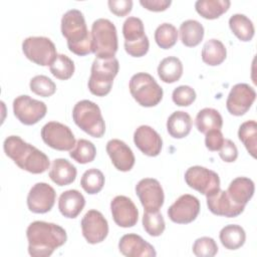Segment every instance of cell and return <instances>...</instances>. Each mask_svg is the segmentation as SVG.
<instances>
[{
  "instance_id": "6da1fadb",
  "label": "cell",
  "mask_w": 257,
  "mask_h": 257,
  "mask_svg": "<svg viewBox=\"0 0 257 257\" xmlns=\"http://www.w3.org/2000/svg\"><path fill=\"white\" fill-rule=\"evenodd\" d=\"M28 253L32 257H48L66 240V231L57 224L44 221L32 222L26 230Z\"/></svg>"
},
{
  "instance_id": "7a4b0ae2",
  "label": "cell",
  "mask_w": 257,
  "mask_h": 257,
  "mask_svg": "<svg viewBox=\"0 0 257 257\" xmlns=\"http://www.w3.org/2000/svg\"><path fill=\"white\" fill-rule=\"evenodd\" d=\"M3 149L20 169L31 174H42L50 166L48 157L35 148L24 142L19 136H9L3 143Z\"/></svg>"
},
{
  "instance_id": "3957f363",
  "label": "cell",
  "mask_w": 257,
  "mask_h": 257,
  "mask_svg": "<svg viewBox=\"0 0 257 257\" xmlns=\"http://www.w3.org/2000/svg\"><path fill=\"white\" fill-rule=\"evenodd\" d=\"M61 33L66 38L68 49L72 53L84 56L92 52L91 34L86 27L81 11L70 9L63 14L61 18Z\"/></svg>"
},
{
  "instance_id": "277c9868",
  "label": "cell",
  "mask_w": 257,
  "mask_h": 257,
  "mask_svg": "<svg viewBox=\"0 0 257 257\" xmlns=\"http://www.w3.org/2000/svg\"><path fill=\"white\" fill-rule=\"evenodd\" d=\"M91 50L99 58L114 57L118 43L114 24L104 18L96 19L91 26Z\"/></svg>"
},
{
  "instance_id": "5b68a950",
  "label": "cell",
  "mask_w": 257,
  "mask_h": 257,
  "mask_svg": "<svg viewBox=\"0 0 257 257\" xmlns=\"http://www.w3.org/2000/svg\"><path fill=\"white\" fill-rule=\"evenodd\" d=\"M119 64L115 57H95L91 65L88 79V89L96 96H104L109 93L113 79L118 72Z\"/></svg>"
},
{
  "instance_id": "8992f818",
  "label": "cell",
  "mask_w": 257,
  "mask_h": 257,
  "mask_svg": "<svg viewBox=\"0 0 257 257\" xmlns=\"http://www.w3.org/2000/svg\"><path fill=\"white\" fill-rule=\"evenodd\" d=\"M75 124L93 138H101L105 132V123L99 106L88 99L78 101L72 109Z\"/></svg>"
},
{
  "instance_id": "52a82bcc",
  "label": "cell",
  "mask_w": 257,
  "mask_h": 257,
  "mask_svg": "<svg viewBox=\"0 0 257 257\" xmlns=\"http://www.w3.org/2000/svg\"><path fill=\"white\" fill-rule=\"evenodd\" d=\"M128 87L134 99L145 107L155 106L163 98V88L156 79L147 72L134 74L131 77Z\"/></svg>"
},
{
  "instance_id": "ba28073f",
  "label": "cell",
  "mask_w": 257,
  "mask_h": 257,
  "mask_svg": "<svg viewBox=\"0 0 257 257\" xmlns=\"http://www.w3.org/2000/svg\"><path fill=\"white\" fill-rule=\"evenodd\" d=\"M22 51L30 61L41 66H50L57 56L54 43L43 36L25 38L22 42Z\"/></svg>"
},
{
  "instance_id": "9c48e42d",
  "label": "cell",
  "mask_w": 257,
  "mask_h": 257,
  "mask_svg": "<svg viewBox=\"0 0 257 257\" xmlns=\"http://www.w3.org/2000/svg\"><path fill=\"white\" fill-rule=\"evenodd\" d=\"M185 181L190 188L205 196H209L220 189V178L218 174L201 166L189 168L185 173Z\"/></svg>"
},
{
  "instance_id": "30bf717a",
  "label": "cell",
  "mask_w": 257,
  "mask_h": 257,
  "mask_svg": "<svg viewBox=\"0 0 257 257\" xmlns=\"http://www.w3.org/2000/svg\"><path fill=\"white\" fill-rule=\"evenodd\" d=\"M41 138L48 147L57 151H71L76 144L71 130L58 121L44 124L41 128Z\"/></svg>"
},
{
  "instance_id": "8fae6325",
  "label": "cell",
  "mask_w": 257,
  "mask_h": 257,
  "mask_svg": "<svg viewBox=\"0 0 257 257\" xmlns=\"http://www.w3.org/2000/svg\"><path fill=\"white\" fill-rule=\"evenodd\" d=\"M47 107L43 101L29 95H19L13 100V112L18 120L25 125L37 123L46 114Z\"/></svg>"
},
{
  "instance_id": "7c38bea8",
  "label": "cell",
  "mask_w": 257,
  "mask_h": 257,
  "mask_svg": "<svg viewBox=\"0 0 257 257\" xmlns=\"http://www.w3.org/2000/svg\"><path fill=\"white\" fill-rule=\"evenodd\" d=\"M136 193L144 209L148 212L159 211L164 204V191L161 184L156 179H142L136 186Z\"/></svg>"
},
{
  "instance_id": "4fadbf2b",
  "label": "cell",
  "mask_w": 257,
  "mask_h": 257,
  "mask_svg": "<svg viewBox=\"0 0 257 257\" xmlns=\"http://www.w3.org/2000/svg\"><path fill=\"white\" fill-rule=\"evenodd\" d=\"M255 98L256 92L252 86L247 83H237L228 94L226 107L232 115L240 116L250 109Z\"/></svg>"
},
{
  "instance_id": "5bb4252c",
  "label": "cell",
  "mask_w": 257,
  "mask_h": 257,
  "mask_svg": "<svg viewBox=\"0 0 257 257\" xmlns=\"http://www.w3.org/2000/svg\"><path fill=\"white\" fill-rule=\"evenodd\" d=\"M200 201L193 195L180 196L168 209L170 220L177 224H189L199 215Z\"/></svg>"
},
{
  "instance_id": "9a60e30c",
  "label": "cell",
  "mask_w": 257,
  "mask_h": 257,
  "mask_svg": "<svg viewBox=\"0 0 257 257\" xmlns=\"http://www.w3.org/2000/svg\"><path fill=\"white\" fill-rule=\"evenodd\" d=\"M82 235L89 244L102 242L108 234V224L103 215L96 210H89L81 220Z\"/></svg>"
},
{
  "instance_id": "2e32d148",
  "label": "cell",
  "mask_w": 257,
  "mask_h": 257,
  "mask_svg": "<svg viewBox=\"0 0 257 257\" xmlns=\"http://www.w3.org/2000/svg\"><path fill=\"white\" fill-rule=\"evenodd\" d=\"M56 193L47 183H36L27 195L28 209L36 214L49 212L54 206Z\"/></svg>"
},
{
  "instance_id": "e0dca14e",
  "label": "cell",
  "mask_w": 257,
  "mask_h": 257,
  "mask_svg": "<svg viewBox=\"0 0 257 257\" xmlns=\"http://www.w3.org/2000/svg\"><path fill=\"white\" fill-rule=\"evenodd\" d=\"M110 211L114 223L122 228L134 227L139 219L135 203L125 196H116L110 202Z\"/></svg>"
},
{
  "instance_id": "ac0fdd59",
  "label": "cell",
  "mask_w": 257,
  "mask_h": 257,
  "mask_svg": "<svg viewBox=\"0 0 257 257\" xmlns=\"http://www.w3.org/2000/svg\"><path fill=\"white\" fill-rule=\"evenodd\" d=\"M134 143L146 156L157 157L163 147L161 136L150 125H140L134 134Z\"/></svg>"
},
{
  "instance_id": "d6986e66",
  "label": "cell",
  "mask_w": 257,
  "mask_h": 257,
  "mask_svg": "<svg viewBox=\"0 0 257 257\" xmlns=\"http://www.w3.org/2000/svg\"><path fill=\"white\" fill-rule=\"evenodd\" d=\"M209 210L218 216L234 218L243 213L245 207L236 205L228 196L226 191L219 189L217 192L206 196Z\"/></svg>"
},
{
  "instance_id": "ffe728a7",
  "label": "cell",
  "mask_w": 257,
  "mask_h": 257,
  "mask_svg": "<svg viewBox=\"0 0 257 257\" xmlns=\"http://www.w3.org/2000/svg\"><path fill=\"white\" fill-rule=\"evenodd\" d=\"M106 153L112 165L120 172H128L135 165V156L131 148L122 141L112 139L106 144Z\"/></svg>"
},
{
  "instance_id": "44dd1931",
  "label": "cell",
  "mask_w": 257,
  "mask_h": 257,
  "mask_svg": "<svg viewBox=\"0 0 257 257\" xmlns=\"http://www.w3.org/2000/svg\"><path fill=\"white\" fill-rule=\"evenodd\" d=\"M121 254L127 257H155L157 255L153 245L137 234H125L118 242Z\"/></svg>"
},
{
  "instance_id": "7402d4cb",
  "label": "cell",
  "mask_w": 257,
  "mask_h": 257,
  "mask_svg": "<svg viewBox=\"0 0 257 257\" xmlns=\"http://www.w3.org/2000/svg\"><path fill=\"white\" fill-rule=\"evenodd\" d=\"M255 185L253 181L246 177L235 178L227 189V194L230 199L240 206H246L254 195Z\"/></svg>"
},
{
  "instance_id": "603a6c76",
  "label": "cell",
  "mask_w": 257,
  "mask_h": 257,
  "mask_svg": "<svg viewBox=\"0 0 257 257\" xmlns=\"http://www.w3.org/2000/svg\"><path fill=\"white\" fill-rule=\"evenodd\" d=\"M85 199L77 190H67L63 192L58 200V209L66 218H76L83 210Z\"/></svg>"
},
{
  "instance_id": "cb8c5ba5",
  "label": "cell",
  "mask_w": 257,
  "mask_h": 257,
  "mask_svg": "<svg viewBox=\"0 0 257 257\" xmlns=\"http://www.w3.org/2000/svg\"><path fill=\"white\" fill-rule=\"evenodd\" d=\"M76 168L66 159H55L52 162L49 178L57 186H67L74 182L76 178Z\"/></svg>"
},
{
  "instance_id": "d4e9b609",
  "label": "cell",
  "mask_w": 257,
  "mask_h": 257,
  "mask_svg": "<svg viewBox=\"0 0 257 257\" xmlns=\"http://www.w3.org/2000/svg\"><path fill=\"white\" fill-rule=\"evenodd\" d=\"M192 128V118L190 114L183 110L174 111L167 120V130L174 139L187 137Z\"/></svg>"
},
{
  "instance_id": "484cf974",
  "label": "cell",
  "mask_w": 257,
  "mask_h": 257,
  "mask_svg": "<svg viewBox=\"0 0 257 257\" xmlns=\"http://www.w3.org/2000/svg\"><path fill=\"white\" fill-rule=\"evenodd\" d=\"M180 36L181 41L185 46L195 47L203 40L204 27L197 20H186L180 25Z\"/></svg>"
},
{
  "instance_id": "4316f807",
  "label": "cell",
  "mask_w": 257,
  "mask_h": 257,
  "mask_svg": "<svg viewBox=\"0 0 257 257\" xmlns=\"http://www.w3.org/2000/svg\"><path fill=\"white\" fill-rule=\"evenodd\" d=\"M195 123L200 133L206 134L212 130H221L223 118L217 109L205 107L197 113Z\"/></svg>"
},
{
  "instance_id": "83f0119b",
  "label": "cell",
  "mask_w": 257,
  "mask_h": 257,
  "mask_svg": "<svg viewBox=\"0 0 257 257\" xmlns=\"http://www.w3.org/2000/svg\"><path fill=\"white\" fill-rule=\"evenodd\" d=\"M219 238L226 249L236 250L244 245L246 233L241 226L230 224L221 229Z\"/></svg>"
},
{
  "instance_id": "f1b7e54d",
  "label": "cell",
  "mask_w": 257,
  "mask_h": 257,
  "mask_svg": "<svg viewBox=\"0 0 257 257\" xmlns=\"http://www.w3.org/2000/svg\"><path fill=\"white\" fill-rule=\"evenodd\" d=\"M158 74L161 80L166 83L178 81L183 74L182 61L176 56L164 58L158 66Z\"/></svg>"
},
{
  "instance_id": "f546056e",
  "label": "cell",
  "mask_w": 257,
  "mask_h": 257,
  "mask_svg": "<svg viewBox=\"0 0 257 257\" xmlns=\"http://www.w3.org/2000/svg\"><path fill=\"white\" fill-rule=\"evenodd\" d=\"M229 0H198L195 3L196 11L205 19H216L230 7Z\"/></svg>"
},
{
  "instance_id": "4dcf8cb0",
  "label": "cell",
  "mask_w": 257,
  "mask_h": 257,
  "mask_svg": "<svg viewBox=\"0 0 257 257\" xmlns=\"http://www.w3.org/2000/svg\"><path fill=\"white\" fill-rule=\"evenodd\" d=\"M227 56L225 45L218 39H209L205 42L202 49V60L210 65L216 66L221 64Z\"/></svg>"
},
{
  "instance_id": "1f68e13d",
  "label": "cell",
  "mask_w": 257,
  "mask_h": 257,
  "mask_svg": "<svg viewBox=\"0 0 257 257\" xmlns=\"http://www.w3.org/2000/svg\"><path fill=\"white\" fill-rule=\"evenodd\" d=\"M229 27L233 34L241 41H250L254 36V25L244 14H234L229 19Z\"/></svg>"
},
{
  "instance_id": "d6a6232c",
  "label": "cell",
  "mask_w": 257,
  "mask_h": 257,
  "mask_svg": "<svg viewBox=\"0 0 257 257\" xmlns=\"http://www.w3.org/2000/svg\"><path fill=\"white\" fill-rule=\"evenodd\" d=\"M239 140L245 146L247 152L256 158V145H257V123L255 120H247L243 122L238 130Z\"/></svg>"
},
{
  "instance_id": "836d02e7",
  "label": "cell",
  "mask_w": 257,
  "mask_h": 257,
  "mask_svg": "<svg viewBox=\"0 0 257 257\" xmlns=\"http://www.w3.org/2000/svg\"><path fill=\"white\" fill-rule=\"evenodd\" d=\"M104 185V176L101 171L91 168L85 171L80 180V186L89 195L97 194Z\"/></svg>"
},
{
  "instance_id": "e575fe53",
  "label": "cell",
  "mask_w": 257,
  "mask_h": 257,
  "mask_svg": "<svg viewBox=\"0 0 257 257\" xmlns=\"http://www.w3.org/2000/svg\"><path fill=\"white\" fill-rule=\"evenodd\" d=\"M95 155L96 149L94 145L85 139H79L69 153L70 158L79 164H87L92 162Z\"/></svg>"
},
{
  "instance_id": "d590c367",
  "label": "cell",
  "mask_w": 257,
  "mask_h": 257,
  "mask_svg": "<svg viewBox=\"0 0 257 257\" xmlns=\"http://www.w3.org/2000/svg\"><path fill=\"white\" fill-rule=\"evenodd\" d=\"M155 40L163 49L172 48L177 43L178 30L171 23H163L155 31Z\"/></svg>"
},
{
  "instance_id": "8d00e7d4",
  "label": "cell",
  "mask_w": 257,
  "mask_h": 257,
  "mask_svg": "<svg viewBox=\"0 0 257 257\" xmlns=\"http://www.w3.org/2000/svg\"><path fill=\"white\" fill-rule=\"evenodd\" d=\"M50 72L58 79H69L74 73V62L65 54H57L49 66Z\"/></svg>"
},
{
  "instance_id": "74e56055",
  "label": "cell",
  "mask_w": 257,
  "mask_h": 257,
  "mask_svg": "<svg viewBox=\"0 0 257 257\" xmlns=\"http://www.w3.org/2000/svg\"><path fill=\"white\" fill-rule=\"evenodd\" d=\"M143 226L150 236L158 237L164 233L166 223L163 215L159 211H146L143 216Z\"/></svg>"
},
{
  "instance_id": "f35d334b",
  "label": "cell",
  "mask_w": 257,
  "mask_h": 257,
  "mask_svg": "<svg viewBox=\"0 0 257 257\" xmlns=\"http://www.w3.org/2000/svg\"><path fill=\"white\" fill-rule=\"evenodd\" d=\"M122 34L124 42H137L145 38V27L143 21L138 17H128L122 25Z\"/></svg>"
},
{
  "instance_id": "ab89813d",
  "label": "cell",
  "mask_w": 257,
  "mask_h": 257,
  "mask_svg": "<svg viewBox=\"0 0 257 257\" xmlns=\"http://www.w3.org/2000/svg\"><path fill=\"white\" fill-rule=\"evenodd\" d=\"M29 87L32 92L42 97H49L56 91V85L48 76L36 75L30 79Z\"/></svg>"
},
{
  "instance_id": "60d3db41",
  "label": "cell",
  "mask_w": 257,
  "mask_h": 257,
  "mask_svg": "<svg viewBox=\"0 0 257 257\" xmlns=\"http://www.w3.org/2000/svg\"><path fill=\"white\" fill-rule=\"evenodd\" d=\"M192 250L198 257H213L218 252V246L213 238L201 237L194 242Z\"/></svg>"
},
{
  "instance_id": "b9f144b4",
  "label": "cell",
  "mask_w": 257,
  "mask_h": 257,
  "mask_svg": "<svg viewBox=\"0 0 257 257\" xmlns=\"http://www.w3.org/2000/svg\"><path fill=\"white\" fill-rule=\"evenodd\" d=\"M172 99L179 106H189L196 99V91L189 85H180L173 90Z\"/></svg>"
},
{
  "instance_id": "7bdbcfd3",
  "label": "cell",
  "mask_w": 257,
  "mask_h": 257,
  "mask_svg": "<svg viewBox=\"0 0 257 257\" xmlns=\"http://www.w3.org/2000/svg\"><path fill=\"white\" fill-rule=\"evenodd\" d=\"M150 41L148 36L137 42H124V49L127 54L134 57H142L149 51Z\"/></svg>"
},
{
  "instance_id": "ee69618b",
  "label": "cell",
  "mask_w": 257,
  "mask_h": 257,
  "mask_svg": "<svg viewBox=\"0 0 257 257\" xmlns=\"http://www.w3.org/2000/svg\"><path fill=\"white\" fill-rule=\"evenodd\" d=\"M205 145L209 151H219L224 143V138L221 130H212L205 134Z\"/></svg>"
},
{
  "instance_id": "f6af8a7d",
  "label": "cell",
  "mask_w": 257,
  "mask_h": 257,
  "mask_svg": "<svg viewBox=\"0 0 257 257\" xmlns=\"http://www.w3.org/2000/svg\"><path fill=\"white\" fill-rule=\"evenodd\" d=\"M220 158L226 163H233L238 158V150L236 145L229 139L224 140V143L219 150Z\"/></svg>"
},
{
  "instance_id": "bcb514c9",
  "label": "cell",
  "mask_w": 257,
  "mask_h": 257,
  "mask_svg": "<svg viewBox=\"0 0 257 257\" xmlns=\"http://www.w3.org/2000/svg\"><path fill=\"white\" fill-rule=\"evenodd\" d=\"M107 4L110 12L118 17L127 15L133 8L132 0H109Z\"/></svg>"
},
{
  "instance_id": "7dc6e473",
  "label": "cell",
  "mask_w": 257,
  "mask_h": 257,
  "mask_svg": "<svg viewBox=\"0 0 257 257\" xmlns=\"http://www.w3.org/2000/svg\"><path fill=\"white\" fill-rule=\"evenodd\" d=\"M140 4L147 10L154 12L165 11L172 4L171 0H141Z\"/></svg>"
}]
</instances>
